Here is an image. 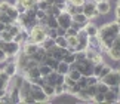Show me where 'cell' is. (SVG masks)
Returning <instances> with one entry per match:
<instances>
[{
	"instance_id": "42",
	"label": "cell",
	"mask_w": 120,
	"mask_h": 104,
	"mask_svg": "<svg viewBox=\"0 0 120 104\" xmlns=\"http://www.w3.org/2000/svg\"><path fill=\"white\" fill-rule=\"evenodd\" d=\"M4 65H6V61H0V72H3Z\"/></svg>"
},
{
	"instance_id": "43",
	"label": "cell",
	"mask_w": 120,
	"mask_h": 104,
	"mask_svg": "<svg viewBox=\"0 0 120 104\" xmlns=\"http://www.w3.org/2000/svg\"><path fill=\"white\" fill-rule=\"evenodd\" d=\"M114 13H116V18L120 16V6H116V12H114Z\"/></svg>"
},
{
	"instance_id": "41",
	"label": "cell",
	"mask_w": 120,
	"mask_h": 104,
	"mask_svg": "<svg viewBox=\"0 0 120 104\" xmlns=\"http://www.w3.org/2000/svg\"><path fill=\"white\" fill-rule=\"evenodd\" d=\"M56 33H58V36H65V28L58 27V28H56Z\"/></svg>"
},
{
	"instance_id": "12",
	"label": "cell",
	"mask_w": 120,
	"mask_h": 104,
	"mask_svg": "<svg viewBox=\"0 0 120 104\" xmlns=\"http://www.w3.org/2000/svg\"><path fill=\"white\" fill-rule=\"evenodd\" d=\"M13 40H15L16 43H19V45L25 43V42L28 40V30H25V28H21V30L18 31L15 36H13Z\"/></svg>"
},
{
	"instance_id": "29",
	"label": "cell",
	"mask_w": 120,
	"mask_h": 104,
	"mask_svg": "<svg viewBox=\"0 0 120 104\" xmlns=\"http://www.w3.org/2000/svg\"><path fill=\"white\" fill-rule=\"evenodd\" d=\"M65 37H67L68 46H71V48H76V46L79 45V42H77V34H76V36H65Z\"/></svg>"
},
{
	"instance_id": "35",
	"label": "cell",
	"mask_w": 120,
	"mask_h": 104,
	"mask_svg": "<svg viewBox=\"0 0 120 104\" xmlns=\"http://www.w3.org/2000/svg\"><path fill=\"white\" fill-rule=\"evenodd\" d=\"M46 15H48V13H46V11H40V9H37V11H36V20H37V22L41 21Z\"/></svg>"
},
{
	"instance_id": "25",
	"label": "cell",
	"mask_w": 120,
	"mask_h": 104,
	"mask_svg": "<svg viewBox=\"0 0 120 104\" xmlns=\"http://www.w3.org/2000/svg\"><path fill=\"white\" fill-rule=\"evenodd\" d=\"M53 45H55V39H50V37H46V39L40 43V46L43 49H49V48H52Z\"/></svg>"
},
{
	"instance_id": "38",
	"label": "cell",
	"mask_w": 120,
	"mask_h": 104,
	"mask_svg": "<svg viewBox=\"0 0 120 104\" xmlns=\"http://www.w3.org/2000/svg\"><path fill=\"white\" fill-rule=\"evenodd\" d=\"M56 36H58L56 28H48V37H50V39H55Z\"/></svg>"
},
{
	"instance_id": "10",
	"label": "cell",
	"mask_w": 120,
	"mask_h": 104,
	"mask_svg": "<svg viewBox=\"0 0 120 104\" xmlns=\"http://www.w3.org/2000/svg\"><path fill=\"white\" fill-rule=\"evenodd\" d=\"M3 72L6 73V74H9L11 77H12V76H15L16 73H19V70H18V67H16L15 60H13V61H6V65H4Z\"/></svg>"
},
{
	"instance_id": "13",
	"label": "cell",
	"mask_w": 120,
	"mask_h": 104,
	"mask_svg": "<svg viewBox=\"0 0 120 104\" xmlns=\"http://www.w3.org/2000/svg\"><path fill=\"white\" fill-rule=\"evenodd\" d=\"M104 97H105L104 103H108V104H114V103H119V94H117L116 91H113L111 88H110L108 91L104 94Z\"/></svg>"
},
{
	"instance_id": "34",
	"label": "cell",
	"mask_w": 120,
	"mask_h": 104,
	"mask_svg": "<svg viewBox=\"0 0 120 104\" xmlns=\"http://www.w3.org/2000/svg\"><path fill=\"white\" fill-rule=\"evenodd\" d=\"M64 95V85H55V97H61Z\"/></svg>"
},
{
	"instance_id": "4",
	"label": "cell",
	"mask_w": 120,
	"mask_h": 104,
	"mask_svg": "<svg viewBox=\"0 0 120 104\" xmlns=\"http://www.w3.org/2000/svg\"><path fill=\"white\" fill-rule=\"evenodd\" d=\"M4 52H6L8 56H15L18 52L21 51V45L16 43L15 40H11V42H3L2 46H0Z\"/></svg>"
},
{
	"instance_id": "37",
	"label": "cell",
	"mask_w": 120,
	"mask_h": 104,
	"mask_svg": "<svg viewBox=\"0 0 120 104\" xmlns=\"http://www.w3.org/2000/svg\"><path fill=\"white\" fill-rule=\"evenodd\" d=\"M67 2L70 4H73V6H76V8H82L86 0H67Z\"/></svg>"
},
{
	"instance_id": "21",
	"label": "cell",
	"mask_w": 120,
	"mask_h": 104,
	"mask_svg": "<svg viewBox=\"0 0 120 104\" xmlns=\"http://www.w3.org/2000/svg\"><path fill=\"white\" fill-rule=\"evenodd\" d=\"M62 60L67 61L68 64H74V63H76V52H71V51L67 49V52H65V55H64Z\"/></svg>"
},
{
	"instance_id": "9",
	"label": "cell",
	"mask_w": 120,
	"mask_h": 104,
	"mask_svg": "<svg viewBox=\"0 0 120 104\" xmlns=\"http://www.w3.org/2000/svg\"><path fill=\"white\" fill-rule=\"evenodd\" d=\"M39 46H40V45H37V43H33V42L27 40L25 43H22V45H21V52H24L25 55L31 56V55H33L36 51L39 49Z\"/></svg>"
},
{
	"instance_id": "24",
	"label": "cell",
	"mask_w": 120,
	"mask_h": 104,
	"mask_svg": "<svg viewBox=\"0 0 120 104\" xmlns=\"http://www.w3.org/2000/svg\"><path fill=\"white\" fill-rule=\"evenodd\" d=\"M43 63H45V64H48L52 70H55V68H56V65H58V60L52 58V56H46V58L43 60Z\"/></svg>"
},
{
	"instance_id": "40",
	"label": "cell",
	"mask_w": 120,
	"mask_h": 104,
	"mask_svg": "<svg viewBox=\"0 0 120 104\" xmlns=\"http://www.w3.org/2000/svg\"><path fill=\"white\" fill-rule=\"evenodd\" d=\"M70 27H73V28H76L77 31H79L80 28H83V25H80V24H77V22H74V21H71V24H70Z\"/></svg>"
},
{
	"instance_id": "31",
	"label": "cell",
	"mask_w": 120,
	"mask_h": 104,
	"mask_svg": "<svg viewBox=\"0 0 120 104\" xmlns=\"http://www.w3.org/2000/svg\"><path fill=\"white\" fill-rule=\"evenodd\" d=\"M11 6H12V4L9 3L8 0H2V2H0V12H8Z\"/></svg>"
},
{
	"instance_id": "28",
	"label": "cell",
	"mask_w": 120,
	"mask_h": 104,
	"mask_svg": "<svg viewBox=\"0 0 120 104\" xmlns=\"http://www.w3.org/2000/svg\"><path fill=\"white\" fill-rule=\"evenodd\" d=\"M111 70H113V67H111V65H108V64H104L102 65V68H101V73H99V79H102L104 76H105V74H108L110 72H111Z\"/></svg>"
},
{
	"instance_id": "8",
	"label": "cell",
	"mask_w": 120,
	"mask_h": 104,
	"mask_svg": "<svg viewBox=\"0 0 120 104\" xmlns=\"http://www.w3.org/2000/svg\"><path fill=\"white\" fill-rule=\"evenodd\" d=\"M95 8H96V11H98V13L101 16L108 15L111 12V3H110V0H99V2H96Z\"/></svg>"
},
{
	"instance_id": "32",
	"label": "cell",
	"mask_w": 120,
	"mask_h": 104,
	"mask_svg": "<svg viewBox=\"0 0 120 104\" xmlns=\"http://www.w3.org/2000/svg\"><path fill=\"white\" fill-rule=\"evenodd\" d=\"M77 86H79L80 89H85L86 86H87V82H86V76H80V79L77 80Z\"/></svg>"
},
{
	"instance_id": "5",
	"label": "cell",
	"mask_w": 120,
	"mask_h": 104,
	"mask_svg": "<svg viewBox=\"0 0 120 104\" xmlns=\"http://www.w3.org/2000/svg\"><path fill=\"white\" fill-rule=\"evenodd\" d=\"M99 80H102L104 83H107L110 88L120 85V77H119V74H117V70H114V68H113L108 74H105L102 79H99Z\"/></svg>"
},
{
	"instance_id": "20",
	"label": "cell",
	"mask_w": 120,
	"mask_h": 104,
	"mask_svg": "<svg viewBox=\"0 0 120 104\" xmlns=\"http://www.w3.org/2000/svg\"><path fill=\"white\" fill-rule=\"evenodd\" d=\"M39 72H40V76H43V77H46L48 74L52 72V68L49 67L48 64H45V63H40L39 64Z\"/></svg>"
},
{
	"instance_id": "3",
	"label": "cell",
	"mask_w": 120,
	"mask_h": 104,
	"mask_svg": "<svg viewBox=\"0 0 120 104\" xmlns=\"http://www.w3.org/2000/svg\"><path fill=\"white\" fill-rule=\"evenodd\" d=\"M31 95H33L36 103H48L50 101V98L45 94V91L41 89L40 85L37 83H31Z\"/></svg>"
},
{
	"instance_id": "47",
	"label": "cell",
	"mask_w": 120,
	"mask_h": 104,
	"mask_svg": "<svg viewBox=\"0 0 120 104\" xmlns=\"http://www.w3.org/2000/svg\"><path fill=\"white\" fill-rule=\"evenodd\" d=\"M117 36H119V37H120V27H119V33H117Z\"/></svg>"
},
{
	"instance_id": "17",
	"label": "cell",
	"mask_w": 120,
	"mask_h": 104,
	"mask_svg": "<svg viewBox=\"0 0 120 104\" xmlns=\"http://www.w3.org/2000/svg\"><path fill=\"white\" fill-rule=\"evenodd\" d=\"M41 89L45 91V94H46V95H48V97L50 98V100H52V98H55V86H53V85L45 83L43 86H41Z\"/></svg>"
},
{
	"instance_id": "36",
	"label": "cell",
	"mask_w": 120,
	"mask_h": 104,
	"mask_svg": "<svg viewBox=\"0 0 120 104\" xmlns=\"http://www.w3.org/2000/svg\"><path fill=\"white\" fill-rule=\"evenodd\" d=\"M110 48L120 51V37H119V36H116V37H114V40H113V43H111V46H110Z\"/></svg>"
},
{
	"instance_id": "18",
	"label": "cell",
	"mask_w": 120,
	"mask_h": 104,
	"mask_svg": "<svg viewBox=\"0 0 120 104\" xmlns=\"http://www.w3.org/2000/svg\"><path fill=\"white\" fill-rule=\"evenodd\" d=\"M19 2L25 9H37V2L39 0H19Z\"/></svg>"
},
{
	"instance_id": "19",
	"label": "cell",
	"mask_w": 120,
	"mask_h": 104,
	"mask_svg": "<svg viewBox=\"0 0 120 104\" xmlns=\"http://www.w3.org/2000/svg\"><path fill=\"white\" fill-rule=\"evenodd\" d=\"M55 45L59 48H68V42L65 36H56L55 37Z\"/></svg>"
},
{
	"instance_id": "27",
	"label": "cell",
	"mask_w": 120,
	"mask_h": 104,
	"mask_svg": "<svg viewBox=\"0 0 120 104\" xmlns=\"http://www.w3.org/2000/svg\"><path fill=\"white\" fill-rule=\"evenodd\" d=\"M6 13H8V15H9V16H11V18H12V20H13V21H16V20H18V16H19V12H18V11H16V8H15V6H13V4H12V6H11V8H9V11H8Z\"/></svg>"
},
{
	"instance_id": "23",
	"label": "cell",
	"mask_w": 120,
	"mask_h": 104,
	"mask_svg": "<svg viewBox=\"0 0 120 104\" xmlns=\"http://www.w3.org/2000/svg\"><path fill=\"white\" fill-rule=\"evenodd\" d=\"M107 54H108V56H110L113 61H120V51L110 48V49L107 51Z\"/></svg>"
},
{
	"instance_id": "22",
	"label": "cell",
	"mask_w": 120,
	"mask_h": 104,
	"mask_svg": "<svg viewBox=\"0 0 120 104\" xmlns=\"http://www.w3.org/2000/svg\"><path fill=\"white\" fill-rule=\"evenodd\" d=\"M13 33L12 31H9V30H3L2 33H0V39H2L3 42H11V40H13Z\"/></svg>"
},
{
	"instance_id": "44",
	"label": "cell",
	"mask_w": 120,
	"mask_h": 104,
	"mask_svg": "<svg viewBox=\"0 0 120 104\" xmlns=\"http://www.w3.org/2000/svg\"><path fill=\"white\" fill-rule=\"evenodd\" d=\"M116 22H117V24L120 25V16H117V18H116Z\"/></svg>"
},
{
	"instance_id": "33",
	"label": "cell",
	"mask_w": 120,
	"mask_h": 104,
	"mask_svg": "<svg viewBox=\"0 0 120 104\" xmlns=\"http://www.w3.org/2000/svg\"><path fill=\"white\" fill-rule=\"evenodd\" d=\"M49 6H50V4L48 2H45V0H39V2H37V9H40V11H48Z\"/></svg>"
},
{
	"instance_id": "11",
	"label": "cell",
	"mask_w": 120,
	"mask_h": 104,
	"mask_svg": "<svg viewBox=\"0 0 120 104\" xmlns=\"http://www.w3.org/2000/svg\"><path fill=\"white\" fill-rule=\"evenodd\" d=\"M83 30L86 31L87 36H96V34H98V25H96L94 21H90V20L83 25Z\"/></svg>"
},
{
	"instance_id": "15",
	"label": "cell",
	"mask_w": 120,
	"mask_h": 104,
	"mask_svg": "<svg viewBox=\"0 0 120 104\" xmlns=\"http://www.w3.org/2000/svg\"><path fill=\"white\" fill-rule=\"evenodd\" d=\"M71 20L74 21V22H77V24H80V25H85L86 22L89 21V20H87V16H86L83 12H76V13H73V15H71Z\"/></svg>"
},
{
	"instance_id": "2",
	"label": "cell",
	"mask_w": 120,
	"mask_h": 104,
	"mask_svg": "<svg viewBox=\"0 0 120 104\" xmlns=\"http://www.w3.org/2000/svg\"><path fill=\"white\" fill-rule=\"evenodd\" d=\"M95 4H96L95 0H86V2L83 3V6H82V12L85 13L87 16V20H90V21H95L98 16H101L98 13V11H96Z\"/></svg>"
},
{
	"instance_id": "7",
	"label": "cell",
	"mask_w": 120,
	"mask_h": 104,
	"mask_svg": "<svg viewBox=\"0 0 120 104\" xmlns=\"http://www.w3.org/2000/svg\"><path fill=\"white\" fill-rule=\"evenodd\" d=\"M45 80H46V83H49V85H61V83H64V76L62 74H59L56 70H52L48 76L45 77Z\"/></svg>"
},
{
	"instance_id": "26",
	"label": "cell",
	"mask_w": 120,
	"mask_h": 104,
	"mask_svg": "<svg viewBox=\"0 0 120 104\" xmlns=\"http://www.w3.org/2000/svg\"><path fill=\"white\" fill-rule=\"evenodd\" d=\"M108 89H110V86H108L107 83H104L102 80H98V83H96V91H98V92H102V94H105V92L108 91Z\"/></svg>"
},
{
	"instance_id": "16",
	"label": "cell",
	"mask_w": 120,
	"mask_h": 104,
	"mask_svg": "<svg viewBox=\"0 0 120 104\" xmlns=\"http://www.w3.org/2000/svg\"><path fill=\"white\" fill-rule=\"evenodd\" d=\"M31 58H33L34 61H37L39 64H40V63H43V60L46 58V51L41 48V46H39V49L36 51L33 55H31Z\"/></svg>"
},
{
	"instance_id": "48",
	"label": "cell",
	"mask_w": 120,
	"mask_h": 104,
	"mask_svg": "<svg viewBox=\"0 0 120 104\" xmlns=\"http://www.w3.org/2000/svg\"><path fill=\"white\" fill-rule=\"evenodd\" d=\"M95 2H99V0H95Z\"/></svg>"
},
{
	"instance_id": "14",
	"label": "cell",
	"mask_w": 120,
	"mask_h": 104,
	"mask_svg": "<svg viewBox=\"0 0 120 104\" xmlns=\"http://www.w3.org/2000/svg\"><path fill=\"white\" fill-rule=\"evenodd\" d=\"M55 70H56L59 74L65 76V74H68V72H70V64H68L67 61L61 60V61H58V65H56V68H55Z\"/></svg>"
},
{
	"instance_id": "45",
	"label": "cell",
	"mask_w": 120,
	"mask_h": 104,
	"mask_svg": "<svg viewBox=\"0 0 120 104\" xmlns=\"http://www.w3.org/2000/svg\"><path fill=\"white\" fill-rule=\"evenodd\" d=\"M45 2H48L49 4H52V3H53V0H45Z\"/></svg>"
},
{
	"instance_id": "39",
	"label": "cell",
	"mask_w": 120,
	"mask_h": 104,
	"mask_svg": "<svg viewBox=\"0 0 120 104\" xmlns=\"http://www.w3.org/2000/svg\"><path fill=\"white\" fill-rule=\"evenodd\" d=\"M6 86H8V80L0 77V89H6Z\"/></svg>"
},
{
	"instance_id": "6",
	"label": "cell",
	"mask_w": 120,
	"mask_h": 104,
	"mask_svg": "<svg viewBox=\"0 0 120 104\" xmlns=\"http://www.w3.org/2000/svg\"><path fill=\"white\" fill-rule=\"evenodd\" d=\"M56 21H58V27H62V28H67L70 27V24H71V13L70 12H67L65 9L64 11H61L59 12V15L56 16Z\"/></svg>"
},
{
	"instance_id": "30",
	"label": "cell",
	"mask_w": 120,
	"mask_h": 104,
	"mask_svg": "<svg viewBox=\"0 0 120 104\" xmlns=\"http://www.w3.org/2000/svg\"><path fill=\"white\" fill-rule=\"evenodd\" d=\"M104 100H105V97H104V94H102V92H96L95 95L92 97V101H94V103H98V104L104 103Z\"/></svg>"
},
{
	"instance_id": "1",
	"label": "cell",
	"mask_w": 120,
	"mask_h": 104,
	"mask_svg": "<svg viewBox=\"0 0 120 104\" xmlns=\"http://www.w3.org/2000/svg\"><path fill=\"white\" fill-rule=\"evenodd\" d=\"M46 37H48V27L43 25V24H40V22L34 24L28 30V40L33 42V43L40 45Z\"/></svg>"
},
{
	"instance_id": "46",
	"label": "cell",
	"mask_w": 120,
	"mask_h": 104,
	"mask_svg": "<svg viewBox=\"0 0 120 104\" xmlns=\"http://www.w3.org/2000/svg\"><path fill=\"white\" fill-rule=\"evenodd\" d=\"M117 74H119V77H120V68H117Z\"/></svg>"
}]
</instances>
